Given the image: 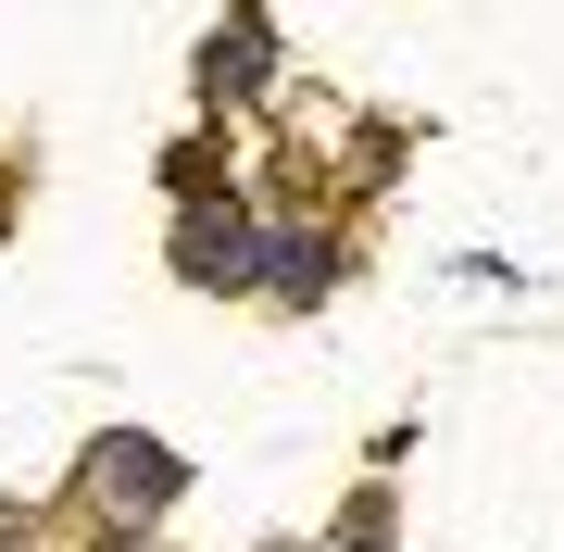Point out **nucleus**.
<instances>
[{"instance_id": "3", "label": "nucleus", "mask_w": 564, "mask_h": 552, "mask_svg": "<svg viewBox=\"0 0 564 552\" xmlns=\"http://www.w3.org/2000/svg\"><path fill=\"white\" fill-rule=\"evenodd\" d=\"M263 289H276V302H326V289H339V239H326L314 214H276L263 226Z\"/></svg>"}, {"instance_id": "4", "label": "nucleus", "mask_w": 564, "mask_h": 552, "mask_svg": "<svg viewBox=\"0 0 564 552\" xmlns=\"http://www.w3.org/2000/svg\"><path fill=\"white\" fill-rule=\"evenodd\" d=\"M263 63H276V25H263V13H239V25H214L202 88H214V101H239V88H263Z\"/></svg>"}, {"instance_id": "1", "label": "nucleus", "mask_w": 564, "mask_h": 552, "mask_svg": "<svg viewBox=\"0 0 564 552\" xmlns=\"http://www.w3.org/2000/svg\"><path fill=\"white\" fill-rule=\"evenodd\" d=\"M176 490H188V465H176L151 427H113L101 452H88V515H101L113 540H139L151 515H176Z\"/></svg>"}, {"instance_id": "2", "label": "nucleus", "mask_w": 564, "mask_h": 552, "mask_svg": "<svg viewBox=\"0 0 564 552\" xmlns=\"http://www.w3.org/2000/svg\"><path fill=\"white\" fill-rule=\"evenodd\" d=\"M176 277L188 289H263V214L251 202H176Z\"/></svg>"}]
</instances>
